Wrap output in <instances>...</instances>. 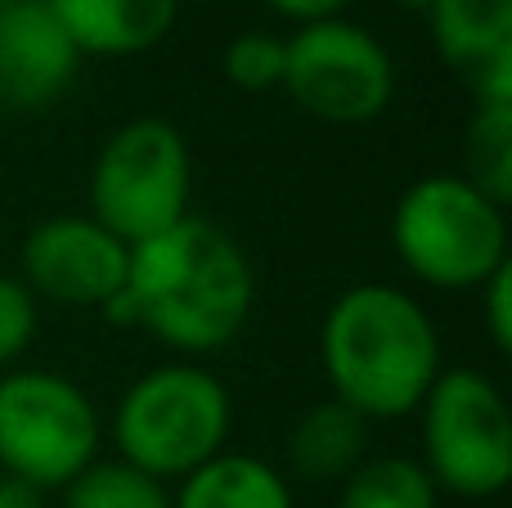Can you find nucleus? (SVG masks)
Instances as JSON below:
<instances>
[{
  "mask_svg": "<svg viewBox=\"0 0 512 508\" xmlns=\"http://www.w3.org/2000/svg\"><path fill=\"white\" fill-rule=\"evenodd\" d=\"M463 176L508 207L512 198V104H477L468 122V171Z\"/></svg>",
  "mask_w": 512,
  "mask_h": 508,
  "instance_id": "17",
  "label": "nucleus"
},
{
  "mask_svg": "<svg viewBox=\"0 0 512 508\" xmlns=\"http://www.w3.org/2000/svg\"><path fill=\"white\" fill-rule=\"evenodd\" d=\"M319 365L337 401L364 419L418 414L441 378V333L427 306L396 284H355L319 324Z\"/></svg>",
  "mask_w": 512,
  "mask_h": 508,
  "instance_id": "2",
  "label": "nucleus"
},
{
  "mask_svg": "<svg viewBox=\"0 0 512 508\" xmlns=\"http://www.w3.org/2000/svg\"><path fill=\"white\" fill-rule=\"evenodd\" d=\"M63 508H171V491L167 482L113 455L86 464L63 486Z\"/></svg>",
  "mask_w": 512,
  "mask_h": 508,
  "instance_id": "16",
  "label": "nucleus"
},
{
  "mask_svg": "<svg viewBox=\"0 0 512 508\" xmlns=\"http://www.w3.org/2000/svg\"><path fill=\"white\" fill-rule=\"evenodd\" d=\"M481 297H486V329H490V342H495V351H508L512 347V261L504 270H495V275L486 279V284L477 288Z\"/></svg>",
  "mask_w": 512,
  "mask_h": 508,
  "instance_id": "20",
  "label": "nucleus"
},
{
  "mask_svg": "<svg viewBox=\"0 0 512 508\" xmlns=\"http://www.w3.org/2000/svg\"><path fill=\"white\" fill-rule=\"evenodd\" d=\"M36 324H41V302L18 275H0V374L23 360L32 347Z\"/></svg>",
  "mask_w": 512,
  "mask_h": 508,
  "instance_id": "19",
  "label": "nucleus"
},
{
  "mask_svg": "<svg viewBox=\"0 0 512 508\" xmlns=\"http://www.w3.org/2000/svg\"><path fill=\"white\" fill-rule=\"evenodd\" d=\"M252 306L256 266L243 243L207 216H185L131 248L126 288L104 320L153 333L180 356H212L239 338Z\"/></svg>",
  "mask_w": 512,
  "mask_h": 508,
  "instance_id": "1",
  "label": "nucleus"
},
{
  "mask_svg": "<svg viewBox=\"0 0 512 508\" xmlns=\"http://www.w3.org/2000/svg\"><path fill=\"white\" fill-rule=\"evenodd\" d=\"M77 54L99 59H131L167 41L176 27L180 0H45Z\"/></svg>",
  "mask_w": 512,
  "mask_h": 508,
  "instance_id": "11",
  "label": "nucleus"
},
{
  "mask_svg": "<svg viewBox=\"0 0 512 508\" xmlns=\"http://www.w3.org/2000/svg\"><path fill=\"white\" fill-rule=\"evenodd\" d=\"M337 508H441V491L418 459L378 455L342 482Z\"/></svg>",
  "mask_w": 512,
  "mask_h": 508,
  "instance_id": "15",
  "label": "nucleus"
},
{
  "mask_svg": "<svg viewBox=\"0 0 512 508\" xmlns=\"http://www.w3.org/2000/svg\"><path fill=\"white\" fill-rule=\"evenodd\" d=\"M396 5L414 9V14H432V5H441V0H396Z\"/></svg>",
  "mask_w": 512,
  "mask_h": 508,
  "instance_id": "23",
  "label": "nucleus"
},
{
  "mask_svg": "<svg viewBox=\"0 0 512 508\" xmlns=\"http://www.w3.org/2000/svg\"><path fill=\"white\" fill-rule=\"evenodd\" d=\"M225 77L239 90H279L283 81V41L270 32H239L225 45Z\"/></svg>",
  "mask_w": 512,
  "mask_h": 508,
  "instance_id": "18",
  "label": "nucleus"
},
{
  "mask_svg": "<svg viewBox=\"0 0 512 508\" xmlns=\"http://www.w3.org/2000/svg\"><path fill=\"white\" fill-rule=\"evenodd\" d=\"M131 248L95 216H50L23 239V284L36 302L104 311L126 288Z\"/></svg>",
  "mask_w": 512,
  "mask_h": 508,
  "instance_id": "9",
  "label": "nucleus"
},
{
  "mask_svg": "<svg viewBox=\"0 0 512 508\" xmlns=\"http://www.w3.org/2000/svg\"><path fill=\"white\" fill-rule=\"evenodd\" d=\"M194 162L189 144L162 117H135L104 140L90 167V216L126 248L189 216Z\"/></svg>",
  "mask_w": 512,
  "mask_h": 508,
  "instance_id": "6",
  "label": "nucleus"
},
{
  "mask_svg": "<svg viewBox=\"0 0 512 508\" xmlns=\"http://www.w3.org/2000/svg\"><path fill=\"white\" fill-rule=\"evenodd\" d=\"M104 423L86 387L54 369L0 374V473L36 491H63L99 459Z\"/></svg>",
  "mask_w": 512,
  "mask_h": 508,
  "instance_id": "5",
  "label": "nucleus"
},
{
  "mask_svg": "<svg viewBox=\"0 0 512 508\" xmlns=\"http://www.w3.org/2000/svg\"><path fill=\"white\" fill-rule=\"evenodd\" d=\"M77 45L45 0L0 5V108L41 113L77 77Z\"/></svg>",
  "mask_w": 512,
  "mask_h": 508,
  "instance_id": "10",
  "label": "nucleus"
},
{
  "mask_svg": "<svg viewBox=\"0 0 512 508\" xmlns=\"http://www.w3.org/2000/svg\"><path fill=\"white\" fill-rule=\"evenodd\" d=\"M423 459L436 491L490 500L512 482V410L481 369H441L418 405Z\"/></svg>",
  "mask_w": 512,
  "mask_h": 508,
  "instance_id": "7",
  "label": "nucleus"
},
{
  "mask_svg": "<svg viewBox=\"0 0 512 508\" xmlns=\"http://www.w3.org/2000/svg\"><path fill=\"white\" fill-rule=\"evenodd\" d=\"M369 459V419L346 401L310 405L288 432V468L301 482H346Z\"/></svg>",
  "mask_w": 512,
  "mask_h": 508,
  "instance_id": "12",
  "label": "nucleus"
},
{
  "mask_svg": "<svg viewBox=\"0 0 512 508\" xmlns=\"http://www.w3.org/2000/svg\"><path fill=\"white\" fill-rule=\"evenodd\" d=\"M171 508H297L292 504L288 477L274 464L243 450H221L180 477V491L171 495Z\"/></svg>",
  "mask_w": 512,
  "mask_h": 508,
  "instance_id": "14",
  "label": "nucleus"
},
{
  "mask_svg": "<svg viewBox=\"0 0 512 508\" xmlns=\"http://www.w3.org/2000/svg\"><path fill=\"white\" fill-rule=\"evenodd\" d=\"M441 59L463 81H477L490 63L512 54V0H441L427 14Z\"/></svg>",
  "mask_w": 512,
  "mask_h": 508,
  "instance_id": "13",
  "label": "nucleus"
},
{
  "mask_svg": "<svg viewBox=\"0 0 512 508\" xmlns=\"http://www.w3.org/2000/svg\"><path fill=\"white\" fill-rule=\"evenodd\" d=\"M301 113L328 126H364L382 117L396 95V63L387 45L360 23L324 18L283 41V81Z\"/></svg>",
  "mask_w": 512,
  "mask_h": 508,
  "instance_id": "8",
  "label": "nucleus"
},
{
  "mask_svg": "<svg viewBox=\"0 0 512 508\" xmlns=\"http://www.w3.org/2000/svg\"><path fill=\"white\" fill-rule=\"evenodd\" d=\"M265 5H270L274 14L292 18L297 27H306V23H324V18H342V9L351 5V0H265Z\"/></svg>",
  "mask_w": 512,
  "mask_h": 508,
  "instance_id": "21",
  "label": "nucleus"
},
{
  "mask_svg": "<svg viewBox=\"0 0 512 508\" xmlns=\"http://www.w3.org/2000/svg\"><path fill=\"white\" fill-rule=\"evenodd\" d=\"M0 508H45V491L0 473Z\"/></svg>",
  "mask_w": 512,
  "mask_h": 508,
  "instance_id": "22",
  "label": "nucleus"
},
{
  "mask_svg": "<svg viewBox=\"0 0 512 508\" xmlns=\"http://www.w3.org/2000/svg\"><path fill=\"white\" fill-rule=\"evenodd\" d=\"M230 423V387L212 369L189 365V360L158 365L117 396V459L158 482H180L221 455L230 441Z\"/></svg>",
  "mask_w": 512,
  "mask_h": 508,
  "instance_id": "3",
  "label": "nucleus"
},
{
  "mask_svg": "<svg viewBox=\"0 0 512 508\" xmlns=\"http://www.w3.org/2000/svg\"><path fill=\"white\" fill-rule=\"evenodd\" d=\"M0 5H5V0H0Z\"/></svg>",
  "mask_w": 512,
  "mask_h": 508,
  "instance_id": "24",
  "label": "nucleus"
},
{
  "mask_svg": "<svg viewBox=\"0 0 512 508\" xmlns=\"http://www.w3.org/2000/svg\"><path fill=\"white\" fill-rule=\"evenodd\" d=\"M391 248L418 284L472 293L508 266V212L468 176H423L391 212Z\"/></svg>",
  "mask_w": 512,
  "mask_h": 508,
  "instance_id": "4",
  "label": "nucleus"
}]
</instances>
